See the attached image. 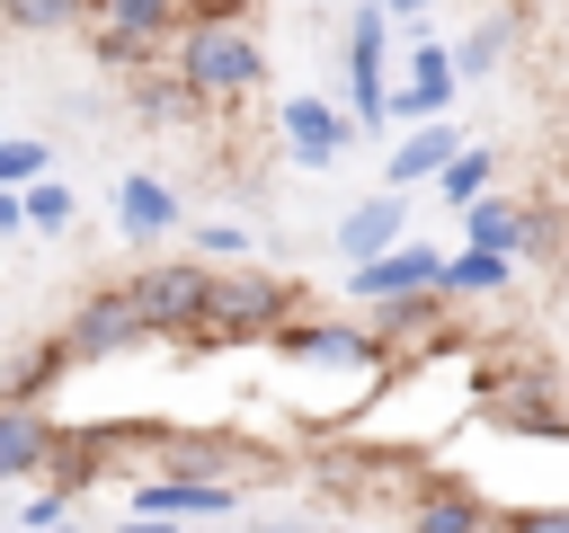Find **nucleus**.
<instances>
[{
  "instance_id": "f257e3e1",
  "label": "nucleus",
  "mask_w": 569,
  "mask_h": 533,
  "mask_svg": "<svg viewBox=\"0 0 569 533\" xmlns=\"http://www.w3.org/2000/svg\"><path fill=\"white\" fill-rule=\"evenodd\" d=\"M169 71L187 80L196 107H231L267 80V44L249 36V18H187L169 36Z\"/></svg>"
},
{
  "instance_id": "f03ea898",
  "label": "nucleus",
  "mask_w": 569,
  "mask_h": 533,
  "mask_svg": "<svg viewBox=\"0 0 569 533\" xmlns=\"http://www.w3.org/2000/svg\"><path fill=\"white\" fill-rule=\"evenodd\" d=\"M293 320V275L276 266H213V293H204V329L213 346H249V338H276Z\"/></svg>"
},
{
  "instance_id": "7ed1b4c3",
  "label": "nucleus",
  "mask_w": 569,
  "mask_h": 533,
  "mask_svg": "<svg viewBox=\"0 0 569 533\" xmlns=\"http://www.w3.org/2000/svg\"><path fill=\"white\" fill-rule=\"evenodd\" d=\"M338 62H347V115H356V133H382L391 124V18L373 0L347 18Z\"/></svg>"
},
{
  "instance_id": "20e7f679",
  "label": "nucleus",
  "mask_w": 569,
  "mask_h": 533,
  "mask_svg": "<svg viewBox=\"0 0 569 533\" xmlns=\"http://www.w3.org/2000/svg\"><path fill=\"white\" fill-rule=\"evenodd\" d=\"M124 293H133V311H142L151 338H196V329H204L213 266H204V258H160V266H142V275H124Z\"/></svg>"
},
{
  "instance_id": "39448f33",
  "label": "nucleus",
  "mask_w": 569,
  "mask_h": 533,
  "mask_svg": "<svg viewBox=\"0 0 569 533\" xmlns=\"http://www.w3.org/2000/svg\"><path fill=\"white\" fill-rule=\"evenodd\" d=\"M71 364H116V355H142L151 346V329H142V311H133V293L124 284H107V293H89L71 320H62V338H53Z\"/></svg>"
},
{
  "instance_id": "423d86ee",
  "label": "nucleus",
  "mask_w": 569,
  "mask_h": 533,
  "mask_svg": "<svg viewBox=\"0 0 569 533\" xmlns=\"http://www.w3.org/2000/svg\"><path fill=\"white\" fill-rule=\"evenodd\" d=\"M373 338H382V355L391 364H409V355H436V346H462V329H453V302L427 284V293H400V302H373V320H365Z\"/></svg>"
},
{
  "instance_id": "0eeeda50",
  "label": "nucleus",
  "mask_w": 569,
  "mask_h": 533,
  "mask_svg": "<svg viewBox=\"0 0 569 533\" xmlns=\"http://www.w3.org/2000/svg\"><path fill=\"white\" fill-rule=\"evenodd\" d=\"M400 524H409V533H489V524H498V506H489L462 471H418V480H409Z\"/></svg>"
},
{
  "instance_id": "6e6552de",
  "label": "nucleus",
  "mask_w": 569,
  "mask_h": 533,
  "mask_svg": "<svg viewBox=\"0 0 569 533\" xmlns=\"http://www.w3.org/2000/svg\"><path fill=\"white\" fill-rule=\"evenodd\" d=\"M453 44H436V36H409V53H400V80H391V124H427V115H445L453 107Z\"/></svg>"
},
{
  "instance_id": "1a4fd4ad",
  "label": "nucleus",
  "mask_w": 569,
  "mask_h": 533,
  "mask_svg": "<svg viewBox=\"0 0 569 533\" xmlns=\"http://www.w3.org/2000/svg\"><path fill=\"white\" fill-rule=\"evenodd\" d=\"M276 133H284V160H293V169H329V160L356 142V115H347L338 98H311V89H302V98L276 107Z\"/></svg>"
},
{
  "instance_id": "9d476101",
  "label": "nucleus",
  "mask_w": 569,
  "mask_h": 533,
  "mask_svg": "<svg viewBox=\"0 0 569 533\" xmlns=\"http://www.w3.org/2000/svg\"><path fill=\"white\" fill-rule=\"evenodd\" d=\"M436 266H445V249L436 240H391L382 258H365V266H347V302H400V293H427L436 284Z\"/></svg>"
},
{
  "instance_id": "9b49d317",
  "label": "nucleus",
  "mask_w": 569,
  "mask_h": 533,
  "mask_svg": "<svg viewBox=\"0 0 569 533\" xmlns=\"http://www.w3.org/2000/svg\"><path fill=\"white\" fill-rule=\"evenodd\" d=\"M231 506H240L231 480H178V471L133 480V515H160V524H196V515H231Z\"/></svg>"
},
{
  "instance_id": "f8f14e48",
  "label": "nucleus",
  "mask_w": 569,
  "mask_h": 533,
  "mask_svg": "<svg viewBox=\"0 0 569 533\" xmlns=\"http://www.w3.org/2000/svg\"><path fill=\"white\" fill-rule=\"evenodd\" d=\"M391 240H409V195H400V187H373L365 204H347V213H338V258H347V266L382 258Z\"/></svg>"
},
{
  "instance_id": "ddd939ff",
  "label": "nucleus",
  "mask_w": 569,
  "mask_h": 533,
  "mask_svg": "<svg viewBox=\"0 0 569 533\" xmlns=\"http://www.w3.org/2000/svg\"><path fill=\"white\" fill-rule=\"evenodd\" d=\"M178 222H187V204H178V187H169V178L133 169V178L116 187V231H124V240H142V249H151V240H169Z\"/></svg>"
},
{
  "instance_id": "4468645a",
  "label": "nucleus",
  "mask_w": 569,
  "mask_h": 533,
  "mask_svg": "<svg viewBox=\"0 0 569 533\" xmlns=\"http://www.w3.org/2000/svg\"><path fill=\"white\" fill-rule=\"evenodd\" d=\"M462 151V124H445V115H427V124H400V142H391V169H382V187H427L445 160Z\"/></svg>"
},
{
  "instance_id": "2eb2a0df",
  "label": "nucleus",
  "mask_w": 569,
  "mask_h": 533,
  "mask_svg": "<svg viewBox=\"0 0 569 533\" xmlns=\"http://www.w3.org/2000/svg\"><path fill=\"white\" fill-rule=\"evenodd\" d=\"M516 266H525V258H507V249H471V240H462V249H445L436 293H445V302H489V293L516 284Z\"/></svg>"
},
{
  "instance_id": "dca6fc26",
  "label": "nucleus",
  "mask_w": 569,
  "mask_h": 533,
  "mask_svg": "<svg viewBox=\"0 0 569 533\" xmlns=\"http://www.w3.org/2000/svg\"><path fill=\"white\" fill-rule=\"evenodd\" d=\"M53 453V418L36 400H0V480H36Z\"/></svg>"
},
{
  "instance_id": "f3484780",
  "label": "nucleus",
  "mask_w": 569,
  "mask_h": 533,
  "mask_svg": "<svg viewBox=\"0 0 569 533\" xmlns=\"http://www.w3.org/2000/svg\"><path fill=\"white\" fill-rule=\"evenodd\" d=\"M462 240L516 258V249H525V204H507V195H471V204H462Z\"/></svg>"
},
{
  "instance_id": "a211bd4d",
  "label": "nucleus",
  "mask_w": 569,
  "mask_h": 533,
  "mask_svg": "<svg viewBox=\"0 0 569 533\" xmlns=\"http://www.w3.org/2000/svg\"><path fill=\"white\" fill-rule=\"evenodd\" d=\"M0 27L9 36H80L89 0H0Z\"/></svg>"
},
{
  "instance_id": "6ab92c4d",
  "label": "nucleus",
  "mask_w": 569,
  "mask_h": 533,
  "mask_svg": "<svg viewBox=\"0 0 569 533\" xmlns=\"http://www.w3.org/2000/svg\"><path fill=\"white\" fill-rule=\"evenodd\" d=\"M89 18H107V27H124V36H142V44H169L187 18H178V0H98Z\"/></svg>"
},
{
  "instance_id": "aec40b11",
  "label": "nucleus",
  "mask_w": 569,
  "mask_h": 533,
  "mask_svg": "<svg viewBox=\"0 0 569 533\" xmlns=\"http://www.w3.org/2000/svg\"><path fill=\"white\" fill-rule=\"evenodd\" d=\"M80 44H89L107 71H151V62H169V44H142V36L107 27V18H89V27H80Z\"/></svg>"
},
{
  "instance_id": "412c9836",
  "label": "nucleus",
  "mask_w": 569,
  "mask_h": 533,
  "mask_svg": "<svg viewBox=\"0 0 569 533\" xmlns=\"http://www.w3.org/2000/svg\"><path fill=\"white\" fill-rule=\"evenodd\" d=\"M507 44H516V18H480V27L453 44V80H489V71L507 62Z\"/></svg>"
},
{
  "instance_id": "4be33fe9",
  "label": "nucleus",
  "mask_w": 569,
  "mask_h": 533,
  "mask_svg": "<svg viewBox=\"0 0 569 533\" xmlns=\"http://www.w3.org/2000/svg\"><path fill=\"white\" fill-rule=\"evenodd\" d=\"M489 169H498V160H489V151H480V142H462V151H453V160H445V169H436V178H427V187H436V195H445V204H453V213H462V204H471V195H489Z\"/></svg>"
},
{
  "instance_id": "5701e85b",
  "label": "nucleus",
  "mask_w": 569,
  "mask_h": 533,
  "mask_svg": "<svg viewBox=\"0 0 569 533\" xmlns=\"http://www.w3.org/2000/svg\"><path fill=\"white\" fill-rule=\"evenodd\" d=\"M53 373H71V355H62L53 338H44V346H27V355L9 364V382H0V400H36V391H44Z\"/></svg>"
},
{
  "instance_id": "b1692460",
  "label": "nucleus",
  "mask_w": 569,
  "mask_h": 533,
  "mask_svg": "<svg viewBox=\"0 0 569 533\" xmlns=\"http://www.w3.org/2000/svg\"><path fill=\"white\" fill-rule=\"evenodd\" d=\"M36 178H53V151L27 142V133H9L0 142V187H36Z\"/></svg>"
},
{
  "instance_id": "393cba45",
  "label": "nucleus",
  "mask_w": 569,
  "mask_h": 533,
  "mask_svg": "<svg viewBox=\"0 0 569 533\" xmlns=\"http://www.w3.org/2000/svg\"><path fill=\"white\" fill-rule=\"evenodd\" d=\"M142 115H151V124H187V115H204V107H196L187 80L169 71V80H142Z\"/></svg>"
},
{
  "instance_id": "a878e982",
  "label": "nucleus",
  "mask_w": 569,
  "mask_h": 533,
  "mask_svg": "<svg viewBox=\"0 0 569 533\" xmlns=\"http://www.w3.org/2000/svg\"><path fill=\"white\" fill-rule=\"evenodd\" d=\"M27 195V231H62L71 222V187L62 178H36V187H18Z\"/></svg>"
},
{
  "instance_id": "bb28decb",
  "label": "nucleus",
  "mask_w": 569,
  "mask_h": 533,
  "mask_svg": "<svg viewBox=\"0 0 569 533\" xmlns=\"http://www.w3.org/2000/svg\"><path fill=\"white\" fill-rule=\"evenodd\" d=\"M187 240H196V258H204V266H213V258H249V231H240V222H196Z\"/></svg>"
},
{
  "instance_id": "cd10ccee",
  "label": "nucleus",
  "mask_w": 569,
  "mask_h": 533,
  "mask_svg": "<svg viewBox=\"0 0 569 533\" xmlns=\"http://www.w3.org/2000/svg\"><path fill=\"white\" fill-rule=\"evenodd\" d=\"M489 533H569V506H507Z\"/></svg>"
},
{
  "instance_id": "c85d7f7f",
  "label": "nucleus",
  "mask_w": 569,
  "mask_h": 533,
  "mask_svg": "<svg viewBox=\"0 0 569 533\" xmlns=\"http://www.w3.org/2000/svg\"><path fill=\"white\" fill-rule=\"evenodd\" d=\"M62 515H71V497H62V489H44V497H27V524H36V533H53Z\"/></svg>"
},
{
  "instance_id": "c756f323",
  "label": "nucleus",
  "mask_w": 569,
  "mask_h": 533,
  "mask_svg": "<svg viewBox=\"0 0 569 533\" xmlns=\"http://www.w3.org/2000/svg\"><path fill=\"white\" fill-rule=\"evenodd\" d=\"M258 0H178V18H249Z\"/></svg>"
},
{
  "instance_id": "7c9ffc66",
  "label": "nucleus",
  "mask_w": 569,
  "mask_h": 533,
  "mask_svg": "<svg viewBox=\"0 0 569 533\" xmlns=\"http://www.w3.org/2000/svg\"><path fill=\"white\" fill-rule=\"evenodd\" d=\"M373 9H382L391 27H427V9H436V0H373Z\"/></svg>"
},
{
  "instance_id": "2f4dec72",
  "label": "nucleus",
  "mask_w": 569,
  "mask_h": 533,
  "mask_svg": "<svg viewBox=\"0 0 569 533\" xmlns=\"http://www.w3.org/2000/svg\"><path fill=\"white\" fill-rule=\"evenodd\" d=\"M9 231H27V195H18V187H0V240H9Z\"/></svg>"
},
{
  "instance_id": "473e14b6",
  "label": "nucleus",
  "mask_w": 569,
  "mask_h": 533,
  "mask_svg": "<svg viewBox=\"0 0 569 533\" xmlns=\"http://www.w3.org/2000/svg\"><path fill=\"white\" fill-rule=\"evenodd\" d=\"M116 533H187V524H160V515H124Z\"/></svg>"
},
{
  "instance_id": "72a5a7b5",
  "label": "nucleus",
  "mask_w": 569,
  "mask_h": 533,
  "mask_svg": "<svg viewBox=\"0 0 569 533\" xmlns=\"http://www.w3.org/2000/svg\"><path fill=\"white\" fill-rule=\"evenodd\" d=\"M258 533H311V524H293V515H267V524H258Z\"/></svg>"
},
{
  "instance_id": "f704fd0d",
  "label": "nucleus",
  "mask_w": 569,
  "mask_h": 533,
  "mask_svg": "<svg viewBox=\"0 0 569 533\" xmlns=\"http://www.w3.org/2000/svg\"><path fill=\"white\" fill-rule=\"evenodd\" d=\"M0 142H9V133H0Z\"/></svg>"
},
{
  "instance_id": "c9c22d12",
  "label": "nucleus",
  "mask_w": 569,
  "mask_h": 533,
  "mask_svg": "<svg viewBox=\"0 0 569 533\" xmlns=\"http://www.w3.org/2000/svg\"><path fill=\"white\" fill-rule=\"evenodd\" d=\"M89 9H98V0H89Z\"/></svg>"
}]
</instances>
